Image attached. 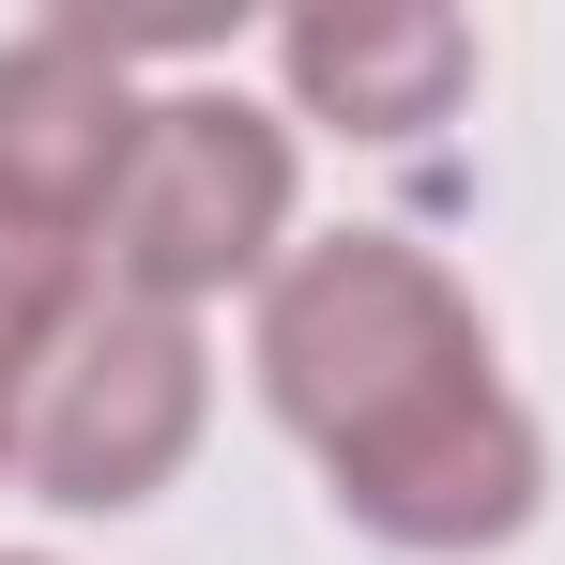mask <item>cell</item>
Masks as SVG:
<instances>
[{
	"mask_svg": "<svg viewBox=\"0 0 565 565\" xmlns=\"http://www.w3.org/2000/svg\"><path fill=\"white\" fill-rule=\"evenodd\" d=\"M15 444H31V382L0 367V473H15Z\"/></svg>",
	"mask_w": 565,
	"mask_h": 565,
	"instance_id": "8",
	"label": "cell"
},
{
	"mask_svg": "<svg viewBox=\"0 0 565 565\" xmlns=\"http://www.w3.org/2000/svg\"><path fill=\"white\" fill-rule=\"evenodd\" d=\"M245 367H260V397H276V428L306 459H352L382 428H413L428 397L504 382L473 290L413 230H321V245H290L260 321H245Z\"/></svg>",
	"mask_w": 565,
	"mask_h": 565,
	"instance_id": "1",
	"label": "cell"
},
{
	"mask_svg": "<svg viewBox=\"0 0 565 565\" xmlns=\"http://www.w3.org/2000/svg\"><path fill=\"white\" fill-rule=\"evenodd\" d=\"M199 428H214L199 321H169V306H93V321L62 337V367L31 382L15 473H31L62 520H138V504L199 459Z\"/></svg>",
	"mask_w": 565,
	"mask_h": 565,
	"instance_id": "3",
	"label": "cell"
},
{
	"mask_svg": "<svg viewBox=\"0 0 565 565\" xmlns=\"http://www.w3.org/2000/svg\"><path fill=\"white\" fill-rule=\"evenodd\" d=\"M93 306H107L93 245H62V230H15V214H0V367L46 382V367H62V337H77Z\"/></svg>",
	"mask_w": 565,
	"mask_h": 565,
	"instance_id": "7",
	"label": "cell"
},
{
	"mask_svg": "<svg viewBox=\"0 0 565 565\" xmlns=\"http://www.w3.org/2000/svg\"><path fill=\"white\" fill-rule=\"evenodd\" d=\"M276 77H290V122L428 138L473 93V31L444 0H306V15H276Z\"/></svg>",
	"mask_w": 565,
	"mask_h": 565,
	"instance_id": "6",
	"label": "cell"
},
{
	"mask_svg": "<svg viewBox=\"0 0 565 565\" xmlns=\"http://www.w3.org/2000/svg\"><path fill=\"white\" fill-rule=\"evenodd\" d=\"M138 138H153V93H138V46L122 31L46 15V31L0 46V214L15 230L93 245L122 169H138Z\"/></svg>",
	"mask_w": 565,
	"mask_h": 565,
	"instance_id": "5",
	"label": "cell"
},
{
	"mask_svg": "<svg viewBox=\"0 0 565 565\" xmlns=\"http://www.w3.org/2000/svg\"><path fill=\"white\" fill-rule=\"evenodd\" d=\"M0 565H46V551H0Z\"/></svg>",
	"mask_w": 565,
	"mask_h": 565,
	"instance_id": "9",
	"label": "cell"
},
{
	"mask_svg": "<svg viewBox=\"0 0 565 565\" xmlns=\"http://www.w3.org/2000/svg\"><path fill=\"white\" fill-rule=\"evenodd\" d=\"M290 214H306V153H290L276 107L153 93V138H138V169H122V199H107V230H93V276H107V306L199 321L230 290H276Z\"/></svg>",
	"mask_w": 565,
	"mask_h": 565,
	"instance_id": "2",
	"label": "cell"
},
{
	"mask_svg": "<svg viewBox=\"0 0 565 565\" xmlns=\"http://www.w3.org/2000/svg\"><path fill=\"white\" fill-rule=\"evenodd\" d=\"M321 489H337V520H352L367 551L473 565V551H504V535L551 504V444H535V413H520L504 382H459V397H428L413 428L321 459Z\"/></svg>",
	"mask_w": 565,
	"mask_h": 565,
	"instance_id": "4",
	"label": "cell"
}]
</instances>
